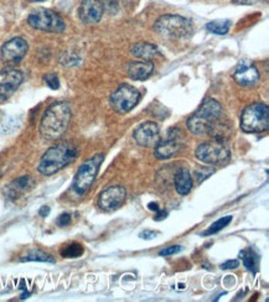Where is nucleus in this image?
<instances>
[{"label": "nucleus", "mask_w": 269, "mask_h": 302, "mask_svg": "<svg viewBox=\"0 0 269 302\" xmlns=\"http://www.w3.org/2000/svg\"><path fill=\"white\" fill-rule=\"evenodd\" d=\"M71 105L67 102H56L43 113L40 123V134L46 142L60 139L71 122Z\"/></svg>", "instance_id": "1"}, {"label": "nucleus", "mask_w": 269, "mask_h": 302, "mask_svg": "<svg viewBox=\"0 0 269 302\" xmlns=\"http://www.w3.org/2000/svg\"><path fill=\"white\" fill-rule=\"evenodd\" d=\"M77 148L71 143H60L50 148L41 157L37 170L41 175L51 176L74 162L77 157Z\"/></svg>", "instance_id": "2"}, {"label": "nucleus", "mask_w": 269, "mask_h": 302, "mask_svg": "<svg viewBox=\"0 0 269 302\" xmlns=\"http://www.w3.org/2000/svg\"><path fill=\"white\" fill-rule=\"evenodd\" d=\"M222 107L216 99H205L198 109L188 119V129L194 135L209 134L212 125L221 118Z\"/></svg>", "instance_id": "3"}, {"label": "nucleus", "mask_w": 269, "mask_h": 302, "mask_svg": "<svg viewBox=\"0 0 269 302\" xmlns=\"http://www.w3.org/2000/svg\"><path fill=\"white\" fill-rule=\"evenodd\" d=\"M194 24L191 20L180 15H164L155 21L154 30L160 36L170 40L186 39L194 34Z\"/></svg>", "instance_id": "4"}, {"label": "nucleus", "mask_w": 269, "mask_h": 302, "mask_svg": "<svg viewBox=\"0 0 269 302\" xmlns=\"http://www.w3.org/2000/svg\"><path fill=\"white\" fill-rule=\"evenodd\" d=\"M269 127V109L265 104L248 105L241 115V128L245 133H263Z\"/></svg>", "instance_id": "5"}, {"label": "nucleus", "mask_w": 269, "mask_h": 302, "mask_svg": "<svg viewBox=\"0 0 269 302\" xmlns=\"http://www.w3.org/2000/svg\"><path fill=\"white\" fill-rule=\"evenodd\" d=\"M28 22L31 28L46 32L60 34L66 29V24L62 17L54 10L45 8L35 9L34 11H31L30 15L28 16Z\"/></svg>", "instance_id": "6"}, {"label": "nucleus", "mask_w": 269, "mask_h": 302, "mask_svg": "<svg viewBox=\"0 0 269 302\" xmlns=\"http://www.w3.org/2000/svg\"><path fill=\"white\" fill-rule=\"evenodd\" d=\"M103 159V154H97L80 166L74 178V191L77 195L82 196L88 191L95 178L97 177L99 166Z\"/></svg>", "instance_id": "7"}, {"label": "nucleus", "mask_w": 269, "mask_h": 302, "mask_svg": "<svg viewBox=\"0 0 269 302\" xmlns=\"http://www.w3.org/2000/svg\"><path fill=\"white\" fill-rule=\"evenodd\" d=\"M196 159L207 165H223L230 160V150L222 140L204 143L196 149Z\"/></svg>", "instance_id": "8"}, {"label": "nucleus", "mask_w": 269, "mask_h": 302, "mask_svg": "<svg viewBox=\"0 0 269 302\" xmlns=\"http://www.w3.org/2000/svg\"><path fill=\"white\" fill-rule=\"evenodd\" d=\"M140 93L130 84H123L110 97V104L117 113L125 114L139 103Z\"/></svg>", "instance_id": "9"}, {"label": "nucleus", "mask_w": 269, "mask_h": 302, "mask_svg": "<svg viewBox=\"0 0 269 302\" xmlns=\"http://www.w3.org/2000/svg\"><path fill=\"white\" fill-rule=\"evenodd\" d=\"M184 143V134L179 128H172L166 137L156 143L154 155L159 160H168L180 151Z\"/></svg>", "instance_id": "10"}, {"label": "nucleus", "mask_w": 269, "mask_h": 302, "mask_svg": "<svg viewBox=\"0 0 269 302\" xmlns=\"http://www.w3.org/2000/svg\"><path fill=\"white\" fill-rule=\"evenodd\" d=\"M24 81V75L19 69L8 67L0 69V104L7 102Z\"/></svg>", "instance_id": "11"}, {"label": "nucleus", "mask_w": 269, "mask_h": 302, "mask_svg": "<svg viewBox=\"0 0 269 302\" xmlns=\"http://www.w3.org/2000/svg\"><path fill=\"white\" fill-rule=\"evenodd\" d=\"M28 50L29 45L25 39H23V37H14V39L7 41L2 46L0 57H2V61L5 64L13 66V64L19 63L25 57V55L28 54Z\"/></svg>", "instance_id": "12"}, {"label": "nucleus", "mask_w": 269, "mask_h": 302, "mask_svg": "<svg viewBox=\"0 0 269 302\" xmlns=\"http://www.w3.org/2000/svg\"><path fill=\"white\" fill-rule=\"evenodd\" d=\"M125 189L123 186H110L99 195L98 206L103 211H115L124 202Z\"/></svg>", "instance_id": "13"}, {"label": "nucleus", "mask_w": 269, "mask_h": 302, "mask_svg": "<svg viewBox=\"0 0 269 302\" xmlns=\"http://www.w3.org/2000/svg\"><path fill=\"white\" fill-rule=\"evenodd\" d=\"M103 4L99 0H82L78 8V16L86 25L97 24L103 16Z\"/></svg>", "instance_id": "14"}, {"label": "nucleus", "mask_w": 269, "mask_h": 302, "mask_svg": "<svg viewBox=\"0 0 269 302\" xmlns=\"http://www.w3.org/2000/svg\"><path fill=\"white\" fill-rule=\"evenodd\" d=\"M134 140L140 146L151 148L159 142V127L154 122H145L134 131Z\"/></svg>", "instance_id": "15"}, {"label": "nucleus", "mask_w": 269, "mask_h": 302, "mask_svg": "<svg viewBox=\"0 0 269 302\" xmlns=\"http://www.w3.org/2000/svg\"><path fill=\"white\" fill-rule=\"evenodd\" d=\"M233 80L242 87L253 86L259 80L258 69L248 62L239 63L233 73Z\"/></svg>", "instance_id": "16"}, {"label": "nucleus", "mask_w": 269, "mask_h": 302, "mask_svg": "<svg viewBox=\"0 0 269 302\" xmlns=\"http://www.w3.org/2000/svg\"><path fill=\"white\" fill-rule=\"evenodd\" d=\"M154 72V63L151 61H134L127 66L128 76L134 81H144Z\"/></svg>", "instance_id": "17"}, {"label": "nucleus", "mask_w": 269, "mask_h": 302, "mask_svg": "<svg viewBox=\"0 0 269 302\" xmlns=\"http://www.w3.org/2000/svg\"><path fill=\"white\" fill-rule=\"evenodd\" d=\"M34 186V180L30 176H23V177H17L15 181L9 183L5 189L8 198L10 199H17L20 196H23L26 191Z\"/></svg>", "instance_id": "18"}, {"label": "nucleus", "mask_w": 269, "mask_h": 302, "mask_svg": "<svg viewBox=\"0 0 269 302\" xmlns=\"http://www.w3.org/2000/svg\"><path fill=\"white\" fill-rule=\"evenodd\" d=\"M131 54L137 58H142L144 61L155 60L156 57H160V51L156 46L151 45L148 42H139L131 48Z\"/></svg>", "instance_id": "19"}, {"label": "nucleus", "mask_w": 269, "mask_h": 302, "mask_svg": "<svg viewBox=\"0 0 269 302\" xmlns=\"http://www.w3.org/2000/svg\"><path fill=\"white\" fill-rule=\"evenodd\" d=\"M175 189L177 193L185 196L192 189V177L188 169H180L175 175Z\"/></svg>", "instance_id": "20"}, {"label": "nucleus", "mask_w": 269, "mask_h": 302, "mask_svg": "<svg viewBox=\"0 0 269 302\" xmlns=\"http://www.w3.org/2000/svg\"><path fill=\"white\" fill-rule=\"evenodd\" d=\"M21 262H40V263H55V259L51 255L46 254L45 251H41L39 249H33L29 251L25 257H23Z\"/></svg>", "instance_id": "21"}, {"label": "nucleus", "mask_w": 269, "mask_h": 302, "mask_svg": "<svg viewBox=\"0 0 269 302\" xmlns=\"http://www.w3.org/2000/svg\"><path fill=\"white\" fill-rule=\"evenodd\" d=\"M84 248L82 247L80 243H70V244L62 247L60 250L61 257L67 258V259H75V258H80L83 254Z\"/></svg>", "instance_id": "22"}, {"label": "nucleus", "mask_w": 269, "mask_h": 302, "mask_svg": "<svg viewBox=\"0 0 269 302\" xmlns=\"http://www.w3.org/2000/svg\"><path fill=\"white\" fill-rule=\"evenodd\" d=\"M230 20H215V21L207 22L206 25L207 30L216 35H226L230 31Z\"/></svg>", "instance_id": "23"}, {"label": "nucleus", "mask_w": 269, "mask_h": 302, "mask_svg": "<svg viewBox=\"0 0 269 302\" xmlns=\"http://www.w3.org/2000/svg\"><path fill=\"white\" fill-rule=\"evenodd\" d=\"M241 259L243 262V265L247 270L251 272H254L257 270V265H258V258L254 254L252 249H245L241 253Z\"/></svg>", "instance_id": "24"}, {"label": "nucleus", "mask_w": 269, "mask_h": 302, "mask_svg": "<svg viewBox=\"0 0 269 302\" xmlns=\"http://www.w3.org/2000/svg\"><path fill=\"white\" fill-rule=\"evenodd\" d=\"M231 221H232V216L222 217V218L218 219V221L212 223V224L210 225L209 229L204 231L203 236L206 237V236H212V234H215V233H218V231L223 229V228H226L227 225H229L231 223Z\"/></svg>", "instance_id": "25"}, {"label": "nucleus", "mask_w": 269, "mask_h": 302, "mask_svg": "<svg viewBox=\"0 0 269 302\" xmlns=\"http://www.w3.org/2000/svg\"><path fill=\"white\" fill-rule=\"evenodd\" d=\"M213 174H215V170L212 167H198L195 171L196 181H197V183H201Z\"/></svg>", "instance_id": "26"}, {"label": "nucleus", "mask_w": 269, "mask_h": 302, "mask_svg": "<svg viewBox=\"0 0 269 302\" xmlns=\"http://www.w3.org/2000/svg\"><path fill=\"white\" fill-rule=\"evenodd\" d=\"M43 81H45V83L48 84V87L51 88V89L56 90L60 88V81H58V77L55 73H49V75H46L45 77H43Z\"/></svg>", "instance_id": "27"}, {"label": "nucleus", "mask_w": 269, "mask_h": 302, "mask_svg": "<svg viewBox=\"0 0 269 302\" xmlns=\"http://www.w3.org/2000/svg\"><path fill=\"white\" fill-rule=\"evenodd\" d=\"M181 249L183 248H181L180 245H172V247H168V248L163 249L162 251H159V255L160 257H170V255L180 253Z\"/></svg>", "instance_id": "28"}, {"label": "nucleus", "mask_w": 269, "mask_h": 302, "mask_svg": "<svg viewBox=\"0 0 269 302\" xmlns=\"http://www.w3.org/2000/svg\"><path fill=\"white\" fill-rule=\"evenodd\" d=\"M71 215L70 213H62L60 217L57 218V225H60V227H67V225L71 223Z\"/></svg>", "instance_id": "29"}, {"label": "nucleus", "mask_w": 269, "mask_h": 302, "mask_svg": "<svg viewBox=\"0 0 269 302\" xmlns=\"http://www.w3.org/2000/svg\"><path fill=\"white\" fill-rule=\"evenodd\" d=\"M239 266V262L238 260H227L226 263H223L221 265L222 270H231V269H236Z\"/></svg>", "instance_id": "30"}, {"label": "nucleus", "mask_w": 269, "mask_h": 302, "mask_svg": "<svg viewBox=\"0 0 269 302\" xmlns=\"http://www.w3.org/2000/svg\"><path fill=\"white\" fill-rule=\"evenodd\" d=\"M158 236V233L156 231H153V230H144V231H142V233L139 234V237L142 239H145V240H150V239H154L155 237Z\"/></svg>", "instance_id": "31"}, {"label": "nucleus", "mask_w": 269, "mask_h": 302, "mask_svg": "<svg viewBox=\"0 0 269 302\" xmlns=\"http://www.w3.org/2000/svg\"><path fill=\"white\" fill-rule=\"evenodd\" d=\"M49 213H50V208H49L48 206L41 207V210L39 211V215H40L41 217H48V216H49Z\"/></svg>", "instance_id": "32"}, {"label": "nucleus", "mask_w": 269, "mask_h": 302, "mask_svg": "<svg viewBox=\"0 0 269 302\" xmlns=\"http://www.w3.org/2000/svg\"><path fill=\"white\" fill-rule=\"evenodd\" d=\"M156 213H158V215L155 216V219H156V221H162V219H164L166 216H168V213L164 212V211H160V210L158 211Z\"/></svg>", "instance_id": "33"}, {"label": "nucleus", "mask_w": 269, "mask_h": 302, "mask_svg": "<svg viewBox=\"0 0 269 302\" xmlns=\"http://www.w3.org/2000/svg\"><path fill=\"white\" fill-rule=\"evenodd\" d=\"M148 208H149V210H150V211H154V212H158V211L160 210V208H159V204H158L156 202H150V203L148 204Z\"/></svg>", "instance_id": "34"}, {"label": "nucleus", "mask_w": 269, "mask_h": 302, "mask_svg": "<svg viewBox=\"0 0 269 302\" xmlns=\"http://www.w3.org/2000/svg\"><path fill=\"white\" fill-rule=\"evenodd\" d=\"M257 0H235L236 4H244V5H251V4H254Z\"/></svg>", "instance_id": "35"}, {"label": "nucleus", "mask_w": 269, "mask_h": 302, "mask_svg": "<svg viewBox=\"0 0 269 302\" xmlns=\"http://www.w3.org/2000/svg\"><path fill=\"white\" fill-rule=\"evenodd\" d=\"M30 3H41V2H46V0H28Z\"/></svg>", "instance_id": "36"}, {"label": "nucleus", "mask_w": 269, "mask_h": 302, "mask_svg": "<svg viewBox=\"0 0 269 302\" xmlns=\"http://www.w3.org/2000/svg\"><path fill=\"white\" fill-rule=\"evenodd\" d=\"M265 2H267V0H265Z\"/></svg>", "instance_id": "37"}]
</instances>
